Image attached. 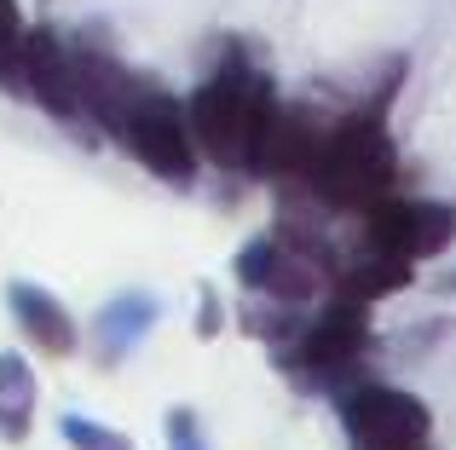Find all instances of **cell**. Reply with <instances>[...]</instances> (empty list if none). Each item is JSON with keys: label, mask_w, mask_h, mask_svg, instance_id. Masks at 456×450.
<instances>
[{"label": "cell", "mask_w": 456, "mask_h": 450, "mask_svg": "<svg viewBox=\"0 0 456 450\" xmlns=\"http://www.w3.org/2000/svg\"><path fill=\"white\" fill-rule=\"evenodd\" d=\"M399 76L404 64H387V81L376 87V99L346 110L341 122H330L306 180L295 191H283L289 203H312L318 214H364L370 203H381L399 185V145L387 133V99L399 87Z\"/></svg>", "instance_id": "1"}, {"label": "cell", "mask_w": 456, "mask_h": 450, "mask_svg": "<svg viewBox=\"0 0 456 450\" xmlns=\"http://www.w3.org/2000/svg\"><path fill=\"white\" fill-rule=\"evenodd\" d=\"M272 104H278L272 76L237 41H225V58L197 81V92L185 99V127H191L197 157H208L214 168H225V173H248Z\"/></svg>", "instance_id": "2"}, {"label": "cell", "mask_w": 456, "mask_h": 450, "mask_svg": "<svg viewBox=\"0 0 456 450\" xmlns=\"http://www.w3.org/2000/svg\"><path fill=\"white\" fill-rule=\"evenodd\" d=\"M335 271H341V248L323 231H312L301 214H283L272 231L248 237L237 248V283H243L255 301L266 306H312L335 289Z\"/></svg>", "instance_id": "3"}, {"label": "cell", "mask_w": 456, "mask_h": 450, "mask_svg": "<svg viewBox=\"0 0 456 450\" xmlns=\"http://www.w3.org/2000/svg\"><path fill=\"white\" fill-rule=\"evenodd\" d=\"M99 133H110L151 180L174 185H197V145H191V127H185V104L162 87V81L127 69V87L116 92L110 116L99 122Z\"/></svg>", "instance_id": "4"}, {"label": "cell", "mask_w": 456, "mask_h": 450, "mask_svg": "<svg viewBox=\"0 0 456 450\" xmlns=\"http://www.w3.org/2000/svg\"><path fill=\"white\" fill-rule=\"evenodd\" d=\"M370 306L346 294H323L318 317H295V329L278 341V364L301 387L335 393L346 375H358V358L370 352Z\"/></svg>", "instance_id": "5"}, {"label": "cell", "mask_w": 456, "mask_h": 450, "mask_svg": "<svg viewBox=\"0 0 456 450\" xmlns=\"http://www.w3.org/2000/svg\"><path fill=\"white\" fill-rule=\"evenodd\" d=\"M330 398H335V416H341L353 450H422V445H434V416L404 387L346 375Z\"/></svg>", "instance_id": "6"}, {"label": "cell", "mask_w": 456, "mask_h": 450, "mask_svg": "<svg viewBox=\"0 0 456 450\" xmlns=\"http://www.w3.org/2000/svg\"><path fill=\"white\" fill-rule=\"evenodd\" d=\"M358 248L381 260H434L456 243V203H428V197H381L358 214Z\"/></svg>", "instance_id": "7"}, {"label": "cell", "mask_w": 456, "mask_h": 450, "mask_svg": "<svg viewBox=\"0 0 456 450\" xmlns=\"http://www.w3.org/2000/svg\"><path fill=\"white\" fill-rule=\"evenodd\" d=\"M323 133H330V122H323V110H312V104H272L266 127H260V145H255V162H248V173L255 180H272L278 191H295V185L306 180L312 157H318Z\"/></svg>", "instance_id": "8"}, {"label": "cell", "mask_w": 456, "mask_h": 450, "mask_svg": "<svg viewBox=\"0 0 456 450\" xmlns=\"http://www.w3.org/2000/svg\"><path fill=\"white\" fill-rule=\"evenodd\" d=\"M18 99H35L58 122H81L76 76H69V41L53 23H23V52H18Z\"/></svg>", "instance_id": "9"}, {"label": "cell", "mask_w": 456, "mask_h": 450, "mask_svg": "<svg viewBox=\"0 0 456 450\" xmlns=\"http://www.w3.org/2000/svg\"><path fill=\"white\" fill-rule=\"evenodd\" d=\"M156 317H162V301H156L151 289L110 294V301L99 306V317H93V329H87V358L99 364V370H116L122 358H134V352L145 347Z\"/></svg>", "instance_id": "10"}, {"label": "cell", "mask_w": 456, "mask_h": 450, "mask_svg": "<svg viewBox=\"0 0 456 450\" xmlns=\"http://www.w3.org/2000/svg\"><path fill=\"white\" fill-rule=\"evenodd\" d=\"M6 312L12 324H18V335L29 341L35 352H46V358H69L76 352V317H69V306L58 301L46 283H29V277H12L6 283Z\"/></svg>", "instance_id": "11"}, {"label": "cell", "mask_w": 456, "mask_h": 450, "mask_svg": "<svg viewBox=\"0 0 456 450\" xmlns=\"http://www.w3.org/2000/svg\"><path fill=\"white\" fill-rule=\"evenodd\" d=\"M35 398H41V387H35L29 358H23V352H0V439H6V445L29 439Z\"/></svg>", "instance_id": "12"}, {"label": "cell", "mask_w": 456, "mask_h": 450, "mask_svg": "<svg viewBox=\"0 0 456 450\" xmlns=\"http://www.w3.org/2000/svg\"><path fill=\"white\" fill-rule=\"evenodd\" d=\"M58 433H64L69 450H139L127 433H116L110 422H93V416H76V410H64L58 416Z\"/></svg>", "instance_id": "13"}, {"label": "cell", "mask_w": 456, "mask_h": 450, "mask_svg": "<svg viewBox=\"0 0 456 450\" xmlns=\"http://www.w3.org/2000/svg\"><path fill=\"white\" fill-rule=\"evenodd\" d=\"M18 52H23V12L18 0H0V92L18 99Z\"/></svg>", "instance_id": "14"}, {"label": "cell", "mask_w": 456, "mask_h": 450, "mask_svg": "<svg viewBox=\"0 0 456 450\" xmlns=\"http://www.w3.org/2000/svg\"><path fill=\"white\" fill-rule=\"evenodd\" d=\"M162 428H167V450H208V439H202V416H197V410H185V405L167 410Z\"/></svg>", "instance_id": "15"}, {"label": "cell", "mask_w": 456, "mask_h": 450, "mask_svg": "<svg viewBox=\"0 0 456 450\" xmlns=\"http://www.w3.org/2000/svg\"><path fill=\"white\" fill-rule=\"evenodd\" d=\"M202 317H197V329H202V335H214V329H220V301H214V289H208V283H202Z\"/></svg>", "instance_id": "16"}, {"label": "cell", "mask_w": 456, "mask_h": 450, "mask_svg": "<svg viewBox=\"0 0 456 450\" xmlns=\"http://www.w3.org/2000/svg\"><path fill=\"white\" fill-rule=\"evenodd\" d=\"M422 450H434V445H422Z\"/></svg>", "instance_id": "17"}]
</instances>
